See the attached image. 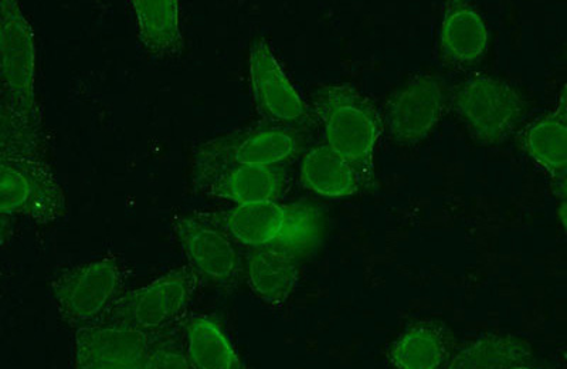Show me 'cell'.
I'll list each match as a JSON object with an SVG mask.
<instances>
[{
    "instance_id": "ba28073f",
    "label": "cell",
    "mask_w": 567,
    "mask_h": 369,
    "mask_svg": "<svg viewBox=\"0 0 567 369\" xmlns=\"http://www.w3.org/2000/svg\"><path fill=\"white\" fill-rule=\"evenodd\" d=\"M455 113L470 133L485 144H495L513 133L525 104L516 90L503 80L474 75L454 95Z\"/></svg>"
},
{
    "instance_id": "ffe728a7",
    "label": "cell",
    "mask_w": 567,
    "mask_h": 369,
    "mask_svg": "<svg viewBox=\"0 0 567 369\" xmlns=\"http://www.w3.org/2000/svg\"><path fill=\"white\" fill-rule=\"evenodd\" d=\"M530 356V346L511 334H485L470 342L450 361L447 369H509Z\"/></svg>"
},
{
    "instance_id": "8992f818",
    "label": "cell",
    "mask_w": 567,
    "mask_h": 369,
    "mask_svg": "<svg viewBox=\"0 0 567 369\" xmlns=\"http://www.w3.org/2000/svg\"><path fill=\"white\" fill-rule=\"evenodd\" d=\"M125 280L124 263L106 255L59 271L50 281V293L60 317L78 330L103 320L123 295Z\"/></svg>"
},
{
    "instance_id": "d4e9b609",
    "label": "cell",
    "mask_w": 567,
    "mask_h": 369,
    "mask_svg": "<svg viewBox=\"0 0 567 369\" xmlns=\"http://www.w3.org/2000/svg\"><path fill=\"white\" fill-rule=\"evenodd\" d=\"M558 216L560 224L564 225L567 234V204H560L558 207Z\"/></svg>"
},
{
    "instance_id": "484cf974",
    "label": "cell",
    "mask_w": 567,
    "mask_h": 369,
    "mask_svg": "<svg viewBox=\"0 0 567 369\" xmlns=\"http://www.w3.org/2000/svg\"><path fill=\"white\" fill-rule=\"evenodd\" d=\"M509 369H534V368L523 366V363H518V366H514L513 368H509Z\"/></svg>"
},
{
    "instance_id": "3957f363",
    "label": "cell",
    "mask_w": 567,
    "mask_h": 369,
    "mask_svg": "<svg viewBox=\"0 0 567 369\" xmlns=\"http://www.w3.org/2000/svg\"><path fill=\"white\" fill-rule=\"evenodd\" d=\"M316 110L329 148L343 156L364 182L372 180L382 120L374 105L347 84L319 91Z\"/></svg>"
},
{
    "instance_id": "8fae6325",
    "label": "cell",
    "mask_w": 567,
    "mask_h": 369,
    "mask_svg": "<svg viewBox=\"0 0 567 369\" xmlns=\"http://www.w3.org/2000/svg\"><path fill=\"white\" fill-rule=\"evenodd\" d=\"M161 334V332H159ZM158 337L138 328L100 321L74 330V367L134 368Z\"/></svg>"
},
{
    "instance_id": "e0dca14e",
    "label": "cell",
    "mask_w": 567,
    "mask_h": 369,
    "mask_svg": "<svg viewBox=\"0 0 567 369\" xmlns=\"http://www.w3.org/2000/svg\"><path fill=\"white\" fill-rule=\"evenodd\" d=\"M488 48V29L477 9L468 3H453L440 27V50L457 64L483 58Z\"/></svg>"
},
{
    "instance_id": "9c48e42d",
    "label": "cell",
    "mask_w": 567,
    "mask_h": 369,
    "mask_svg": "<svg viewBox=\"0 0 567 369\" xmlns=\"http://www.w3.org/2000/svg\"><path fill=\"white\" fill-rule=\"evenodd\" d=\"M297 151L296 134L284 126H257L233 131L197 146L194 171L230 165L275 168L290 161Z\"/></svg>"
},
{
    "instance_id": "5bb4252c",
    "label": "cell",
    "mask_w": 567,
    "mask_h": 369,
    "mask_svg": "<svg viewBox=\"0 0 567 369\" xmlns=\"http://www.w3.org/2000/svg\"><path fill=\"white\" fill-rule=\"evenodd\" d=\"M245 270L252 295L270 307L286 305L300 280L298 257L277 247L247 250Z\"/></svg>"
},
{
    "instance_id": "9a60e30c",
    "label": "cell",
    "mask_w": 567,
    "mask_h": 369,
    "mask_svg": "<svg viewBox=\"0 0 567 369\" xmlns=\"http://www.w3.org/2000/svg\"><path fill=\"white\" fill-rule=\"evenodd\" d=\"M194 369H245L229 334L215 318L189 312L177 327Z\"/></svg>"
},
{
    "instance_id": "7402d4cb",
    "label": "cell",
    "mask_w": 567,
    "mask_h": 369,
    "mask_svg": "<svg viewBox=\"0 0 567 369\" xmlns=\"http://www.w3.org/2000/svg\"><path fill=\"white\" fill-rule=\"evenodd\" d=\"M135 369H194L181 341L179 331L161 332Z\"/></svg>"
},
{
    "instance_id": "d6986e66",
    "label": "cell",
    "mask_w": 567,
    "mask_h": 369,
    "mask_svg": "<svg viewBox=\"0 0 567 369\" xmlns=\"http://www.w3.org/2000/svg\"><path fill=\"white\" fill-rule=\"evenodd\" d=\"M449 341L437 322H417L402 334L389 352L396 369H440L447 358Z\"/></svg>"
},
{
    "instance_id": "7c38bea8",
    "label": "cell",
    "mask_w": 567,
    "mask_h": 369,
    "mask_svg": "<svg viewBox=\"0 0 567 369\" xmlns=\"http://www.w3.org/2000/svg\"><path fill=\"white\" fill-rule=\"evenodd\" d=\"M194 176L197 189L233 206L280 202L288 188V175L281 166H219L194 171Z\"/></svg>"
},
{
    "instance_id": "44dd1931",
    "label": "cell",
    "mask_w": 567,
    "mask_h": 369,
    "mask_svg": "<svg viewBox=\"0 0 567 369\" xmlns=\"http://www.w3.org/2000/svg\"><path fill=\"white\" fill-rule=\"evenodd\" d=\"M526 153L549 174L567 171V120L555 113L536 121L524 136Z\"/></svg>"
},
{
    "instance_id": "2e32d148",
    "label": "cell",
    "mask_w": 567,
    "mask_h": 369,
    "mask_svg": "<svg viewBox=\"0 0 567 369\" xmlns=\"http://www.w3.org/2000/svg\"><path fill=\"white\" fill-rule=\"evenodd\" d=\"M142 48L156 59H169L184 49L181 3L177 0H133Z\"/></svg>"
},
{
    "instance_id": "603a6c76",
    "label": "cell",
    "mask_w": 567,
    "mask_h": 369,
    "mask_svg": "<svg viewBox=\"0 0 567 369\" xmlns=\"http://www.w3.org/2000/svg\"><path fill=\"white\" fill-rule=\"evenodd\" d=\"M555 194L561 199V204H567V171L558 176L554 186Z\"/></svg>"
},
{
    "instance_id": "4fadbf2b",
    "label": "cell",
    "mask_w": 567,
    "mask_h": 369,
    "mask_svg": "<svg viewBox=\"0 0 567 369\" xmlns=\"http://www.w3.org/2000/svg\"><path fill=\"white\" fill-rule=\"evenodd\" d=\"M445 109L443 84L433 75H417L393 94L386 124L398 143L416 144L435 129Z\"/></svg>"
},
{
    "instance_id": "ac0fdd59",
    "label": "cell",
    "mask_w": 567,
    "mask_h": 369,
    "mask_svg": "<svg viewBox=\"0 0 567 369\" xmlns=\"http://www.w3.org/2000/svg\"><path fill=\"white\" fill-rule=\"evenodd\" d=\"M300 175L303 186L323 198H346L363 185L358 171L327 144L308 151Z\"/></svg>"
},
{
    "instance_id": "7a4b0ae2",
    "label": "cell",
    "mask_w": 567,
    "mask_h": 369,
    "mask_svg": "<svg viewBox=\"0 0 567 369\" xmlns=\"http://www.w3.org/2000/svg\"><path fill=\"white\" fill-rule=\"evenodd\" d=\"M216 215L233 239L247 250L277 247L300 259L319 244L323 234L321 211L312 205L266 202L231 206Z\"/></svg>"
},
{
    "instance_id": "52a82bcc",
    "label": "cell",
    "mask_w": 567,
    "mask_h": 369,
    "mask_svg": "<svg viewBox=\"0 0 567 369\" xmlns=\"http://www.w3.org/2000/svg\"><path fill=\"white\" fill-rule=\"evenodd\" d=\"M172 227L190 269L200 279L220 287H230L239 280L245 269L240 245L216 214H177L172 217Z\"/></svg>"
},
{
    "instance_id": "4316f807",
    "label": "cell",
    "mask_w": 567,
    "mask_h": 369,
    "mask_svg": "<svg viewBox=\"0 0 567 369\" xmlns=\"http://www.w3.org/2000/svg\"><path fill=\"white\" fill-rule=\"evenodd\" d=\"M90 369H135L134 368H90Z\"/></svg>"
},
{
    "instance_id": "277c9868",
    "label": "cell",
    "mask_w": 567,
    "mask_h": 369,
    "mask_svg": "<svg viewBox=\"0 0 567 369\" xmlns=\"http://www.w3.org/2000/svg\"><path fill=\"white\" fill-rule=\"evenodd\" d=\"M0 161L3 216H24L39 225L62 219L65 214L63 186L39 150H2Z\"/></svg>"
},
{
    "instance_id": "6da1fadb",
    "label": "cell",
    "mask_w": 567,
    "mask_h": 369,
    "mask_svg": "<svg viewBox=\"0 0 567 369\" xmlns=\"http://www.w3.org/2000/svg\"><path fill=\"white\" fill-rule=\"evenodd\" d=\"M0 28L2 146H39L42 114L35 98L34 30L14 0L0 4Z\"/></svg>"
},
{
    "instance_id": "83f0119b",
    "label": "cell",
    "mask_w": 567,
    "mask_h": 369,
    "mask_svg": "<svg viewBox=\"0 0 567 369\" xmlns=\"http://www.w3.org/2000/svg\"><path fill=\"white\" fill-rule=\"evenodd\" d=\"M566 362H567V352H566Z\"/></svg>"
},
{
    "instance_id": "30bf717a",
    "label": "cell",
    "mask_w": 567,
    "mask_h": 369,
    "mask_svg": "<svg viewBox=\"0 0 567 369\" xmlns=\"http://www.w3.org/2000/svg\"><path fill=\"white\" fill-rule=\"evenodd\" d=\"M248 80L258 113L275 123H301L307 107L265 38L248 50Z\"/></svg>"
},
{
    "instance_id": "cb8c5ba5",
    "label": "cell",
    "mask_w": 567,
    "mask_h": 369,
    "mask_svg": "<svg viewBox=\"0 0 567 369\" xmlns=\"http://www.w3.org/2000/svg\"><path fill=\"white\" fill-rule=\"evenodd\" d=\"M556 113L560 114L561 117L567 120V84L565 85L564 91H561L558 111Z\"/></svg>"
},
{
    "instance_id": "5b68a950",
    "label": "cell",
    "mask_w": 567,
    "mask_h": 369,
    "mask_svg": "<svg viewBox=\"0 0 567 369\" xmlns=\"http://www.w3.org/2000/svg\"><path fill=\"white\" fill-rule=\"evenodd\" d=\"M200 280L189 266L177 267L148 285L124 291L101 321L151 334L176 330L189 315Z\"/></svg>"
}]
</instances>
